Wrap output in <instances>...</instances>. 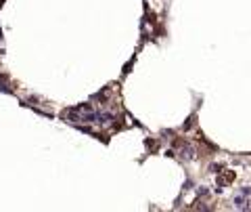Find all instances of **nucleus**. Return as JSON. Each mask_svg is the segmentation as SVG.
<instances>
[]
</instances>
